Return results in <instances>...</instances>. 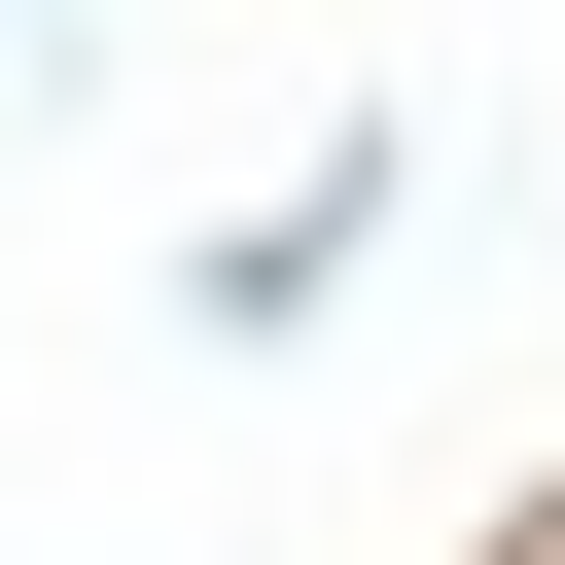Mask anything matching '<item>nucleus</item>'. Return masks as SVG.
Wrapping results in <instances>:
<instances>
[{
	"mask_svg": "<svg viewBox=\"0 0 565 565\" xmlns=\"http://www.w3.org/2000/svg\"><path fill=\"white\" fill-rule=\"evenodd\" d=\"M353 247H388V141H353V177H282V212H212V353H282Z\"/></svg>",
	"mask_w": 565,
	"mask_h": 565,
	"instance_id": "obj_1",
	"label": "nucleus"
}]
</instances>
